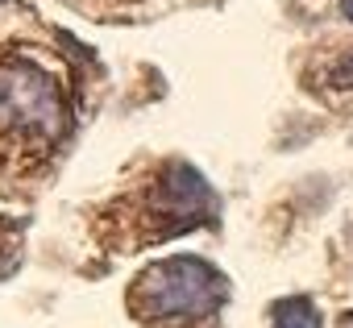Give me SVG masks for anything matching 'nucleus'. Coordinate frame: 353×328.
<instances>
[{
  "label": "nucleus",
  "mask_w": 353,
  "mask_h": 328,
  "mask_svg": "<svg viewBox=\"0 0 353 328\" xmlns=\"http://www.w3.org/2000/svg\"><path fill=\"white\" fill-rule=\"evenodd\" d=\"M67 125V92L46 63L30 54L0 59V150L17 158H42L63 141Z\"/></svg>",
  "instance_id": "1"
},
{
  "label": "nucleus",
  "mask_w": 353,
  "mask_h": 328,
  "mask_svg": "<svg viewBox=\"0 0 353 328\" xmlns=\"http://www.w3.org/2000/svg\"><path fill=\"white\" fill-rule=\"evenodd\" d=\"M229 299V278L196 254L150 262L129 287V311L145 328H188L212 320Z\"/></svg>",
  "instance_id": "2"
},
{
  "label": "nucleus",
  "mask_w": 353,
  "mask_h": 328,
  "mask_svg": "<svg viewBox=\"0 0 353 328\" xmlns=\"http://www.w3.org/2000/svg\"><path fill=\"white\" fill-rule=\"evenodd\" d=\"M137 241L179 237L216 221V192L192 162H166L137 200Z\"/></svg>",
  "instance_id": "3"
},
{
  "label": "nucleus",
  "mask_w": 353,
  "mask_h": 328,
  "mask_svg": "<svg viewBox=\"0 0 353 328\" xmlns=\"http://www.w3.org/2000/svg\"><path fill=\"white\" fill-rule=\"evenodd\" d=\"M270 328H320V307L307 295H287L270 307Z\"/></svg>",
  "instance_id": "4"
},
{
  "label": "nucleus",
  "mask_w": 353,
  "mask_h": 328,
  "mask_svg": "<svg viewBox=\"0 0 353 328\" xmlns=\"http://www.w3.org/2000/svg\"><path fill=\"white\" fill-rule=\"evenodd\" d=\"M328 88H336V92H349V88H353V50L341 54V59L328 67Z\"/></svg>",
  "instance_id": "5"
},
{
  "label": "nucleus",
  "mask_w": 353,
  "mask_h": 328,
  "mask_svg": "<svg viewBox=\"0 0 353 328\" xmlns=\"http://www.w3.org/2000/svg\"><path fill=\"white\" fill-rule=\"evenodd\" d=\"M341 13H345V17L353 21V0H341Z\"/></svg>",
  "instance_id": "6"
}]
</instances>
